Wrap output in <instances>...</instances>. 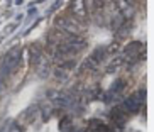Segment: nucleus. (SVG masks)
Masks as SVG:
<instances>
[{
    "label": "nucleus",
    "instance_id": "f257e3e1",
    "mask_svg": "<svg viewBox=\"0 0 154 132\" xmlns=\"http://www.w3.org/2000/svg\"><path fill=\"white\" fill-rule=\"evenodd\" d=\"M19 61V51H12V53H9V54L4 58V64H2V75L9 73L10 69L14 68L15 64H17Z\"/></svg>",
    "mask_w": 154,
    "mask_h": 132
},
{
    "label": "nucleus",
    "instance_id": "f03ea898",
    "mask_svg": "<svg viewBox=\"0 0 154 132\" xmlns=\"http://www.w3.org/2000/svg\"><path fill=\"white\" fill-rule=\"evenodd\" d=\"M140 102H142V98L139 100V95H134L131 97V98H127L125 102H124V109L129 110V112H137L140 107Z\"/></svg>",
    "mask_w": 154,
    "mask_h": 132
}]
</instances>
